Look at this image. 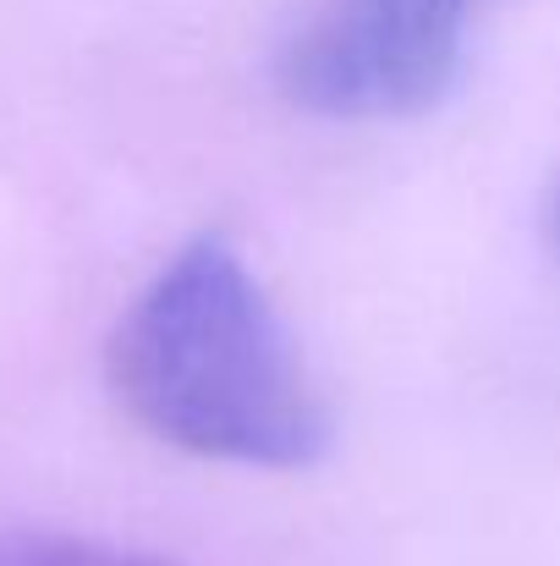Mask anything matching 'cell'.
<instances>
[{
  "mask_svg": "<svg viewBox=\"0 0 560 566\" xmlns=\"http://www.w3.org/2000/svg\"><path fill=\"white\" fill-rule=\"evenodd\" d=\"M105 369L127 418L187 457L308 468L336 434L286 314L214 231L177 248L127 303Z\"/></svg>",
  "mask_w": 560,
  "mask_h": 566,
  "instance_id": "obj_1",
  "label": "cell"
},
{
  "mask_svg": "<svg viewBox=\"0 0 560 566\" xmlns=\"http://www.w3.org/2000/svg\"><path fill=\"white\" fill-rule=\"evenodd\" d=\"M484 0H308L275 55L297 111L336 122L418 116L451 94Z\"/></svg>",
  "mask_w": 560,
  "mask_h": 566,
  "instance_id": "obj_2",
  "label": "cell"
},
{
  "mask_svg": "<svg viewBox=\"0 0 560 566\" xmlns=\"http://www.w3.org/2000/svg\"><path fill=\"white\" fill-rule=\"evenodd\" d=\"M0 566H177L155 551L88 539V534H0Z\"/></svg>",
  "mask_w": 560,
  "mask_h": 566,
  "instance_id": "obj_3",
  "label": "cell"
},
{
  "mask_svg": "<svg viewBox=\"0 0 560 566\" xmlns=\"http://www.w3.org/2000/svg\"><path fill=\"white\" fill-rule=\"evenodd\" d=\"M556 248H560V182H556Z\"/></svg>",
  "mask_w": 560,
  "mask_h": 566,
  "instance_id": "obj_4",
  "label": "cell"
}]
</instances>
